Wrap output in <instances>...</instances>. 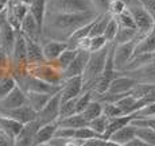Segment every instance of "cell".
I'll use <instances>...</instances> for the list:
<instances>
[{
    "instance_id": "obj_48",
    "label": "cell",
    "mask_w": 155,
    "mask_h": 146,
    "mask_svg": "<svg viewBox=\"0 0 155 146\" xmlns=\"http://www.w3.org/2000/svg\"><path fill=\"white\" fill-rule=\"evenodd\" d=\"M11 72H8V70H4V69H0V81H2L3 79H4L7 74H10Z\"/></svg>"
},
{
    "instance_id": "obj_20",
    "label": "cell",
    "mask_w": 155,
    "mask_h": 146,
    "mask_svg": "<svg viewBox=\"0 0 155 146\" xmlns=\"http://www.w3.org/2000/svg\"><path fill=\"white\" fill-rule=\"evenodd\" d=\"M78 47H76V46H71V45H69V47H68L66 50H65L64 53H62L61 56H59L58 58L55 59L54 62H51L53 65L57 68L58 70H61L62 73L65 72V70L69 68V65L73 62V59L76 58V56H77V53H78Z\"/></svg>"
},
{
    "instance_id": "obj_42",
    "label": "cell",
    "mask_w": 155,
    "mask_h": 146,
    "mask_svg": "<svg viewBox=\"0 0 155 146\" xmlns=\"http://www.w3.org/2000/svg\"><path fill=\"white\" fill-rule=\"evenodd\" d=\"M0 146H15V139H12L2 129H0Z\"/></svg>"
},
{
    "instance_id": "obj_11",
    "label": "cell",
    "mask_w": 155,
    "mask_h": 146,
    "mask_svg": "<svg viewBox=\"0 0 155 146\" xmlns=\"http://www.w3.org/2000/svg\"><path fill=\"white\" fill-rule=\"evenodd\" d=\"M82 88H84V81L82 77H71L64 81L61 87V99L62 102H68V100L76 99L82 93Z\"/></svg>"
},
{
    "instance_id": "obj_23",
    "label": "cell",
    "mask_w": 155,
    "mask_h": 146,
    "mask_svg": "<svg viewBox=\"0 0 155 146\" xmlns=\"http://www.w3.org/2000/svg\"><path fill=\"white\" fill-rule=\"evenodd\" d=\"M27 95V104L32 107L37 112H41L45 108L49 100L51 99L54 95H47V93H38V92H28Z\"/></svg>"
},
{
    "instance_id": "obj_22",
    "label": "cell",
    "mask_w": 155,
    "mask_h": 146,
    "mask_svg": "<svg viewBox=\"0 0 155 146\" xmlns=\"http://www.w3.org/2000/svg\"><path fill=\"white\" fill-rule=\"evenodd\" d=\"M138 54H155V32L151 31L150 34H147L136 42L134 56Z\"/></svg>"
},
{
    "instance_id": "obj_19",
    "label": "cell",
    "mask_w": 155,
    "mask_h": 146,
    "mask_svg": "<svg viewBox=\"0 0 155 146\" xmlns=\"http://www.w3.org/2000/svg\"><path fill=\"white\" fill-rule=\"evenodd\" d=\"M58 127H59L58 122H53V123L45 124V126L39 127V130L35 134V146L42 145V144H49L54 138Z\"/></svg>"
},
{
    "instance_id": "obj_26",
    "label": "cell",
    "mask_w": 155,
    "mask_h": 146,
    "mask_svg": "<svg viewBox=\"0 0 155 146\" xmlns=\"http://www.w3.org/2000/svg\"><path fill=\"white\" fill-rule=\"evenodd\" d=\"M89 122L84 118L82 114H74L71 117L59 119L58 124L59 127H66V129H81V127H86Z\"/></svg>"
},
{
    "instance_id": "obj_25",
    "label": "cell",
    "mask_w": 155,
    "mask_h": 146,
    "mask_svg": "<svg viewBox=\"0 0 155 146\" xmlns=\"http://www.w3.org/2000/svg\"><path fill=\"white\" fill-rule=\"evenodd\" d=\"M46 10H47V3L46 0H32L30 4V12L35 18L38 25L43 29L45 23V16H46Z\"/></svg>"
},
{
    "instance_id": "obj_4",
    "label": "cell",
    "mask_w": 155,
    "mask_h": 146,
    "mask_svg": "<svg viewBox=\"0 0 155 146\" xmlns=\"http://www.w3.org/2000/svg\"><path fill=\"white\" fill-rule=\"evenodd\" d=\"M127 8L131 12V15H132L134 20H135V25H136L139 34L142 37H146L147 34H150L154 30L155 22L153 19V16L144 8V5L140 3V0H134L131 4L127 5Z\"/></svg>"
},
{
    "instance_id": "obj_13",
    "label": "cell",
    "mask_w": 155,
    "mask_h": 146,
    "mask_svg": "<svg viewBox=\"0 0 155 146\" xmlns=\"http://www.w3.org/2000/svg\"><path fill=\"white\" fill-rule=\"evenodd\" d=\"M0 115H4L8 117L14 121L19 122L22 124H27L30 122L35 121L38 117V112L32 108L30 104H25V106L19 107L16 110H11V111H5V112H0Z\"/></svg>"
},
{
    "instance_id": "obj_35",
    "label": "cell",
    "mask_w": 155,
    "mask_h": 146,
    "mask_svg": "<svg viewBox=\"0 0 155 146\" xmlns=\"http://www.w3.org/2000/svg\"><path fill=\"white\" fill-rule=\"evenodd\" d=\"M49 144L53 146H82L84 141L78 138H53Z\"/></svg>"
},
{
    "instance_id": "obj_12",
    "label": "cell",
    "mask_w": 155,
    "mask_h": 146,
    "mask_svg": "<svg viewBox=\"0 0 155 146\" xmlns=\"http://www.w3.org/2000/svg\"><path fill=\"white\" fill-rule=\"evenodd\" d=\"M136 84H138V81L135 79L127 76V74L119 73L112 80L108 92L109 93H115V95H127V93H131V91H132Z\"/></svg>"
},
{
    "instance_id": "obj_33",
    "label": "cell",
    "mask_w": 155,
    "mask_h": 146,
    "mask_svg": "<svg viewBox=\"0 0 155 146\" xmlns=\"http://www.w3.org/2000/svg\"><path fill=\"white\" fill-rule=\"evenodd\" d=\"M77 97L76 99L68 100V102H62L61 104V112H59V119H64L68 117H71V115L77 114ZM58 119V121H59Z\"/></svg>"
},
{
    "instance_id": "obj_46",
    "label": "cell",
    "mask_w": 155,
    "mask_h": 146,
    "mask_svg": "<svg viewBox=\"0 0 155 146\" xmlns=\"http://www.w3.org/2000/svg\"><path fill=\"white\" fill-rule=\"evenodd\" d=\"M7 22H8V20H7V7H5V10L0 12V29H2L3 25H4V23H7Z\"/></svg>"
},
{
    "instance_id": "obj_49",
    "label": "cell",
    "mask_w": 155,
    "mask_h": 146,
    "mask_svg": "<svg viewBox=\"0 0 155 146\" xmlns=\"http://www.w3.org/2000/svg\"><path fill=\"white\" fill-rule=\"evenodd\" d=\"M5 7H7V4H4V3L0 2V12H2V11H4V10H5Z\"/></svg>"
},
{
    "instance_id": "obj_50",
    "label": "cell",
    "mask_w": 155,
    "mask_h": 146,
    "mask_svg": "<svg viewBox=\"0 0 155 146\" xmlns=\"http://www.w3.org/2000/svg\"><path fill=\"white\" fill-rule=\"evenodd\" d=\"M120 2H123V3H126V4L128 5V4H131V3L134 2V0H120Z\"/></svg>"
},
{
    "instance_id": "obj_18",
    "label": "cell",
    "mask_w": 155,
    "mask_h": 146,
    "mask_svg": "<svg viewBox=\"0 0 155 146\" xmlns=\"http://www.w3.org/2000/svg\"><path fill=\"white\" fill-rule=\"evenodd\" d=\"M16 30H15L10 23H4L3 27L0 29V47L3 50L8 53V54H12V49L15 41H16Z\"/></svg>"
},
{
    "instance_id": "obj_15",
    "label": "cell",
    "mask_w": 155,
    "mask_h": 146,
    "mask_svg": "<svg viewBox=\"0 0 155 146\" xmlns=\"http://www.w3.org/2000/svg\"><path fill=\"white\" fill-rule=\"evenodd\" d=\"M121 74H127V76L135 79L138 83L142 84H153L155 85V61L150 64L144 65V66L139 68L136 70H131V72H119Z\"/></svg>"
},
{
    "instance_id": "obj_37",
    "label": "cell",
    "mask_w": 155,
    "mask_h": 146,
    "mask_svg": "<svg viewBox=\"0 0 155 146\" xmlns=\"http://www.w3.org/2000/svg\"><path fill=\"white\" fill-rule=\"evenodd\" d=\"M153 87H154L153 84H142V83H138V84L134 87L132 91H131V95H132L134 97H136L138 100H142L143 97L151 91Z\"/></svg>"
},
{
    "instance_id": "obj_14",
    "label": "cell",
    "mask_w": 155,
    "mask_h": 146,
    "mask_svg": "<svg viewBox=\"0 0 155 146\" xmlns=\"http://www.w3.org/2000/svg\"><path fill=\"white\" fill-rule=\"evenodd\" d=\"M39 127L41 124L37 119L25 124L22 131L15 139V146H35V134L39 130Z\"/></svg>"
},
{
    "instance_id": "obj_36",
    "label": "cell",
    "mask_w": 155,
    "mask_h": 146,
    "mask_svg": "<svg viewBox=\"0 0 155 146\" xmlns=\"http://www.w3.org/2000/svg\"><path fill=\"white\" fill-rule=\"evenodd\" d=\"M74 138H78V139H82V141H86V139L101 138V137L96 131H93V130H92L89 126H86V127H81V129H76V131H74Z\"/></svg>"
},
{
    "instance_id": "obj_39",
    "label": "cell",
    "mask_w": 155,
    "mask_h": 146,
    "mask_svg": "<svg viewBox=\"0 0 155 146\" xmlns=\"http://www.w3.org/2000/svg\"><path fill=\"white\" fill-rule=\"evenodd\" d=\"M127 10V4L120 0H111V4H109V11L108 12L112 15V16H117L121 12Z\"/></svg>"
},
{
    "instance_id": "obj_44",
    "label": "cell",
    "mask_w": 155,
    "mask_h": 146,
    "mask_svg": "<svg viewBox=\"0 0 155 146\" xmlns=\"http://www.w3.org/2000/svg\"><path fill=\"white\" fill-rule=\"evenodd\" d=\"M143 102H144V104H151V103H155V85L153 88H151V91L148 92L147 95H146L144 97H143Z\"/></svg>"
},
{
    "instance_id": "obj_43",
    "label": "cell",
    "mask_w": 155,
    "mask_h": 146,
    "mask_svg": "<svg viewBox=\"0 0 155 146\" xmlns=\"http://www.w3.org/2000/svg\"><path fill=\"white\" fill-rule=\"evenodd\" d=\"M105 141L103 138H91L84 141V145L82 146H104Z\"/></svg>"
},
{
    "instance_id": "obj_51",
    "label": "cell",
    "mask_w": 155,
    "mask_h": 146,
    "mask_svg": "<svg viewBox=\"0 0 155 146\" xmlns=\"http://www.w3.org/2000/svg\"><path fill=\"white\" fill-rule=\"evenodd\" d=\"M37 146H53V145H50V144H42V145H37Z\"/></svg>"
},
{
    "instance_id": "obj_21",
    "label": "cell",
    "mask_w": 155,
    "mask_h": 146,
    "mask_svg": "<svg viewBox=\"0 0 155 146\" xmlns=\"http://www.w3.org/2000/svg\"><path fill=\"white\" fill-rule=\"evenodd\" d=\"M134 138H136V126L130 123V124H127V126L121 127V129L117 130L116 133H113L109 139L116 142V144L127 145L128 142L132 141Z\"/></svg>"
},
{
    "instance_id": "obj_40",
    "label": "cell",
    "mask_w": 155,
    "mask_h": 146,
    "mask_svg": "<svg viewBox=\"0 0 155 146\" xmlns=\"http://www.w3.org/2000/svg\"><path fill=\"white\" fill-rule=\"evenodd\" d=\"M92 4H93L96 12L101 14H108L109 11V4H111V0H92Z\"/></svg>"
},
{
    "instance_id": "obj_17",
    "label": "cell",
    "mask_w": 155,
    "mask_h": 146,
    "mask_svg": "<svg viewBox=\"0 0 155 146\" xmlns=\"http://www.w3.org/2000/svg\"><path fill=\"white\" fill-rule=\"evenodd\" d=\"M26 41H27V61H28V66L30 65H39V64H45V62H47L46 58H45V54H43L42 43L37 42V41L31 39V38H27V37H26Z\"/></svg>"
},
{
    "instance_id": "obj_47",
    "label": "cell",
    "mask_w": 155,
    "mask_h": 146,
    "mask_svg": "<svg viewBox=\"0 0 155 146\" xmlns=\"http://www.w3.org/2000/svg\"><path fill=\"white\" fill-rule=\"evenodd\" d=\"M104 146H124V145H120V144H116V142L111 141V139H108V141H105V144Z\"/></svg>"
},
{
    "instance_id": "obj_16",
    "label": "cell",
    "mask_w": 155,
    "mask_h": 146,
    "mask_svg": "<svg viewBox=\"0 0 155 146\" xmlns=\"http://www.w3.org/2000/svg\"><path fill=\"white\" fill-rule=\"evenodd\" d=\"M68 47H69V42H59L51 39H45L42 42L43 54L47 62H54Z\"/></svg>"
},
{
    "instance_id": "obj_8",
    "label": "cell",
    "mask_w": 155,
    "mask_h": 146,
    "mask_svg": "<svg viewBox=\"0 0 155 146\" xmlns=\"http://www.w3.org/2000/svg\"><path fill=\"white\" fill-rule=\"evenodd\" d=\"M61 104H62V99H61V91H59L58 93H55L49 100V103L45 106L42 111L38 112L37 121L39 122L41 127L45 126V124L53 123V122H58L59 112H61Z\"/></svg>"
},
{
    "instance_id": "obj_30",
    "label": "cell",
    "mask_w": 155,
    "mask_h": 146,
    "mask_svg": "<svg viewBox=\"0 0 155 146\" xmlns=\"http://www.w3.org/2000/svg\"><path fill=\"white\" fill-rule=\"evenodd\" d=\"M18 85L16 83V79L12 76V74H7V76L4 77V79L0 81V100L4 99L5 96H7L10 92L14 91V88Z\"/></svg>"
},
{
    "instance_id": "obj_6",
    "label": "cell",
    "mask_w": 155,
    "mask_h": 146,
    "mask_svg": "<svg viewBox=\"0 0 155 146\" xmlns=\"http://www.w3.org/2000/svg\"><path fill=\"white\" fill-rule=\"evenodd\" d=\"M27 72L32 76L38 77V79L43 80V81L49 83L51 85H57V87H62L65 79L64 73L58 70L51 62H45V64L39 65H30Z\"/></svg>"
},
{
    "instance_id": "obj_31",
    "label": "cell",
    "mask_w": 155,
    "mask_h": 146,
    "mask_svg": "<svg viewBox=\"0 0 155 146\" xmlns=\"http://www.w3.org/2000/svg\"><path fill=\"white\" fill-rule=\"evenodd\" d=\"M119 27H120V26H119L116 18L112 16L111 20L108 22V25H107L105 32H104V38L107 39V42H108V43H113V42H115V38H116V35H117Z\"/></svg>"
},
{
    "instance_id": "obj_29",
    "label": "cell",
    "mask_w": 155,
    "mask_h": 146,
    "mask_svg": "<svg viewBox=\"0 0 155 146\" xmlns=\"http://www.w3.org/2000/svg\"><path fill=\"white\" fill-rule=\"evenodd\" d=\"M108 124H109V118L103 114V115H100L99 118H96V119H93V121L89 122L88 126L103 138V135H104V133H105Z\"/></svg>"
},
{
    "instance_id": "obj_10",
    "label": "cell",
    "mask_w": 155,
    "mask_h": 146,
    "mask_svg": "<svg viewBox=\"0 0 155 146\" xmlns=\"http://www.w3.org/2000/svg\"><path fill=\"white\" fill-rule=\"evenodd\" d=\"M89 57H91V52H88L85 49H80L76 58L73 59V62L64 72V79L68 80V79H71V77H78V76L82 77V74L85 72L86 64L89 61Z\"/></svg>"
},
{
    "instance_id": "obj_3",
    "label": "cell",
    "mask_w": 155,
    "mask_h": 146,
    "mask_svg": "<svg viewBox=\"0 0 155 146\" xmlns=\"http://www.w3.org/2000/svg\"><path fill=\"white\" fill-rule=\"evenodd\" d=\"M46 12L53 14H81L96 12L92 0H46Z\"/></svg>"
},
{
    "instance_id": "obj_5",
    "label": "cell",
    "mask_w": 155,
    "mask_h": 146,
    "mask_svg": "<svg viewBox=\"0 0 155 146\" xmlns=\"http://www.w3.org/2000/svg\"><path fill=\"white\" fill-rule=\"evenodd\" d=\"M16 83L20 88L25 91V93L28 92H38V93H47V95H55L61 91V87L51 85L38 77L32 76L28 72L23 76L16 77Z\"/></svg>"
},
{
    "instance_id": "obj_1",
    "label": "cell",
    "mask_w": 155,
    "mask_h": 146,
    "mask_svg": "<svg viewBox=\"0 0 155 146\" xmlns=\"http://www.w3.org/2000/svg\"><path fill=\"white\" fill-rule=\"evenodd\" d=\"M99 16L97 12L81 14H53L46 12L43 23V41L51 39L69 42L70 38L81 27L93 22ZM42 41V42H43Z\"/></svg>"
},
{
    "instance_id": "obj_9",
    "label": "cell",
    "mask_w": 155,
    "mask_h": 146,
    "mask_svg": "<svg viewBox=\"0 0 155 146\" xmlns=\"http://www.w3.org/2000/svg\"><path fill=\"white\" fill-rule=\"evenodd\" d=\"M25 104H27V95L19 85H16L12 92H10L4 99L0 100V112L16 110Z\"/></svg>"
},
{
    "instance_id": "obj_34",
    "label": "cell",
    "mask_w": 155,
    "mask_h": 146,
    "mask_svg": "<svg viewBox=\"0 0 155 146\" xmlns=\"http://www.w3.org/2000/svg\"><path fill=\"white\" fill-rule=\"evenodd\" d=\"M116 20H117L119 26L120 27H127V29H136V25H135V20H134L132 15L131 12L128 11V8L124 12H121L120 15H117V16H115ZM138 30V29H136Z\"/></svg>"
},
{
    "instance_id": "obj_27",
    "label": "cell",
    "mask_w": 155,
    "mask_h": 146,
    "mask_svg": "<svg viewBox=\"0 0 155 146\" xmlns=\"http://www.w3.org/2000/svg\"><path fill=\"white\" fill-rule=\"evenodd\" d=\"M111 18H112V15L109 12L108 14L99 15V16L94 19L89 37H91V38H93V37H104V32H105L107 25H108V22L111 20Z\"/></svg>"
},
{
    "instance_id": "obj_52",
    "label": "cell",
    "mask_w": 155,
    "mask_h": 146,
    "mask_svg": "<svg viewBox=\"0 0 155 146\" xmlns=\"http://www.w3.org/2000/svg\"><path fill=\"white\" fill-rule=\"evenodd\" d=\"M0 2H2V3H4V4H7V3L10 2V0H0Z\"/></svg>"
},
{
    "instance_id": "obj_32",
    "label": "cell",
    "mask_w": 155,
    "mask_h": 146,
    "mask_svg": "<svg viewBox=\"0 0 155 146\" xmlns=\"http://www.w3.org/2000/svg\"><path fill=\"white\" fill-rule=\"evenodd\" d=\"M136 137H139L148 145L155 146V129L153 127H136Z\"/></svg>"
},
{
    "instance_id": "obj_45",
    "label": "cell",
    "mask_w": 155,
    "mask_h": 146,
    "mask_svg": "<svg viewBox=\"0 0 155 146\" xmlns=\"http://www.w3.org/2000/svg\"><path fill=\"white\" fill-rule=\"evenodd\" d=\"M124 146H151V145H148L147 142H144L143 139L139 138V137H136V138H134L132 141H130L127 145H124Z\"/></svg>"
},
{
    "instance_id": "obj_24",
    "label": "cell",
    "mask_w": 155,
    "mask_h": 146,
    "mask_svg": "<svg viewBox=\"0 0 155 146\" xmlns=\"http://www.w3.org/2000/svg\"><path fill=\"white\" fill-rule=\"evenodd\" d=\"M142 35L136 29H127V27H119L117 35L115 38V45H121V43H128L132 41H140Z\"/></svg>"
},
{
    "instance_id": "obj_2",
    "label": "cell",
    "mask_w": 155,
    "mask_h": 146,
    "mask_svg": "<svg viewBox=\"0 0 155 146\" xmlns=\"http://www.w3.org/2000/svg\"><path fill=\"white\" fill-rule=\"evenodd\" d=\"M111 46H112V43H108L104 49L99 50V52L91 53V57H89V61H88V64H86L85 72L82 74V81H84L82 92L91 91V87H92V84H93V81L96 79H99L101 74L104 73Z\"/></svg>"
},
{
    "instance_id": "obj_7",
    "label": "cell",
    "mask_w": 155,
    "mask_h": 146,
    "mask_svg": "<svg viewBox=\"0 0 155 146\" xmlns=\"http://www.w3.org/2000/svg\"><path fill=\"white\" fill-rule=\"evenodd\" d=\"M138 41H132L128 43L115 45L113 47V64H115V69L117 72H123L132 59L135 54V47Z\"/></svg>"
},
{
    "instance_id": "obj_38",
    "label": "cell",
    "mask_w": 155,
    "mask_h": 146,
    "mask_svg": "<svg viewBox=\"0 0 155 146\" xmlns=\"http://www.w3.org/2000/svg\"><path fill=\"white\" fill-rule=\"evenodd\" d=\"M104 107V115H107L109 119L116 118V117H121V111L115 103H103Z\"/></svg>"
},
{
    "instance_id": "obj_28",
    "label": "cell",
    "mask_w": 155,
    "mask_h": 146,
    "mask_svg": "<svg viewBox=\"0 0 155 146\" xmlns=\"http://www.w3.org/2000/svg\"><path fill=\"white\" fill-rule=\"evenodd\" d=\"M103 114H104L103 103H101L100 100H96V99L92 100V102L86 106V108L82 111V115H84V118L88 122H91V121H93V119L99 118L100 115H103Z\"/></svg>"
},
{
    "instance_id": "obj_41",
    "label": "cell",
    "mask_w": 155,
    "mask_h": 146,
    "mask_svg": "<svg viewBox=\"0 0 155 146\" xmlns=\"http://www.w3.org/2000/svg\"><path fill=\"white\" fill-rule=\"evenodd\" d=\"M11 66H12V62H11V56L8 54L5 50H3L0 47V69H4L11 72Z\"/></svg>"
}]
</instances>
